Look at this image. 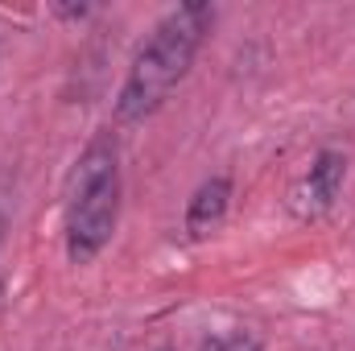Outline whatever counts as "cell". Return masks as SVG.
<instances>
[{
    "instance_id": "4",
    "label": "cell",
    "mask_w": 355,
    "mask_h": 351,
    "mask_svg": "<svg viewBox=\"0 0 355 351\" xmlns=\"http://www.w3.org/2000/svg\"><path fill=\"white\" fill-rule=\"evenodd\" d=\"M227 203H232V178H227V174L207 178V182L194 190L190 207H186V236H190V240H202V236H211V232L223 223V215H227Z\"/></svg>"
},
{
    "instance_id": "1",
    "label": "cell",
    "mask_w": 355,
    "mask_h": 351,
    "mask_svg": "<svg viewBox=\"0 0 355 351\" xmlns=\"http://www.w3.org/2000/svg\"><path fill=\"white\" fill-rule=\"evenodd\" d=\"M211 21H215L211 4H182L149 33V42L137 50L128 79L116 95V120H124V124L145 120L170 99V91L186 79Z\"/></svg>"
},
{
    "instance_id": "5",
    "label": "cell",
    "mask_w": 355,
    "mask_h": 351,
    "mask_svg": "<svg viewBox=\"0 0 355 351\" xmlns=\"http://www.w3.org/2000/svg\"><path fill=\"white\" fill-rule=\"evenodd\" d=\"M223 351H261V343L252 335H232V339H223Z\"/></svg>"
},
{
    "instance_id": "3",
    "label": "cell",
    "mask_w": 355,
    "mask_h": 351,
    "mask_svg": "<svg viewBox=\"0 0 355 351\" xmlns=\"http://www.w3.org/2000/svg\"><path fill=\"white\" fill-rule=\"evenodd\" d=\"M343 178H347V157L335 153V149H322V153L314 157L310 174L297 182V190H293V198H289L293 215H297V219H318V215H327V211L335 207L339 190H343Z\"/></svg>"
},
{
    "instance_id": "2",
    "label": "cell",
    "mask_w": 355,
    "mask_h": 351,
    "mask_svg": "<svg viewBox=\"0 0 355 351\" xmlns=\"http://www.w3.org/2000/svg\"><path fill=\"white\" fill-rule=\"evenodd\" d=\"M120 219V145L112 132H99L75 162L67 190V257L91 264L112 240Z\"/></svg>"
},
{
    "instance_id": "7",
    "label": "cell",
    "mask_w": 355,
    "mask_h": 351,
    "mask_svg": "<svg viewBox=\"0 0 355 351\" xmlns=\"http://www.w3.org/2000/svg\"><path fill=\"white\" fill-rule=\"evenodd\" d=\"M162 351H170V348H162Z\"/></svg>"
},
{
    "instance_id": "6",
    "label": "cell",
    "mask_w": 355,
    "mask_h": 351,
    "mask_svg": "<svg viewBox=\"0 0 355 351\" xmlns=\"http://www.w3.org/2000/svg\"><path fill=\"white\" fill-rule=\"evenodd\" d=\"M198 351H223V339H207Z\"/></svg>"
}]
</instances>
